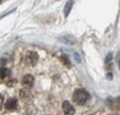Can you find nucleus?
I'll return each instance as SVG.
<instances>
[{"mask_svg":"<svg viewBox=\"0 0 120 115\" xmlns=\"http://www.w3.org/2000/svg\"><path fill=\"white\" fill-rule=\"evenodd\" d=\"M90 99V94L83 89H77L73 93V101L77 105H85Z\"/></svg>","mask_w":120,"mask_h":115,"instance_id":"nucleus-1","label":"nucleus"},{"mask_svg":"<svg viewBox=\"0 0 120 115\" xmlns=\"http://www.w3.org/2000/svg\"><path fill=\"white\" fill-rule=\"evenodd\" d=\"M38 54L35 52V51H29L28 53L26 54V57H25V61L28 65H31V66H34L36 65V63L38 61Z\"/></svg>","mask_w":120,"mask_h":115,"instance_id":"nucleus-2","label":"nucleus"},{"mask_svg":"<svg viewBox=\"0 0 120 115\" xmlns=\"http://www.w3.org/2000/svg\"><path fill=\"white\" fill-rule=\"evenodd\" d=\"M62 109L65 115H73L74 114V108L68 101H64L62 104Z\"/></svg>","mask_w":120,"mask_h":115,"instance_id":"nucleus-3","label":"nucleus"},{"mask_svg":"<svg viewBox=\"0 0 120 115\" xmlns=\"http://www.w3.org/2000/svg\"><path fill=\"white\" fill-rule=\"evenodd\" d=\"M17 107V100L15 98H9L5 103V108L7 110H15Z\"/></svg>","mask_w":120,"mask_h":115,"instance_id":"nucleus-4","label":"nucleus"},{"mask_svg":"<svg viewBox=\"0 0 120 115\" xmlns=\"http://www.w3.org/2000/svg\"><path fill=\"white\" fill-rule=\"evenodd\" d=\"M22 84L26 87H32L34 84V77L32 74H26L22 78Z\"/></svg>","mask_w":120,"mask_h":115,"instance_id":"nucleus-5","label":"nucleus"},{"mask_svg":"<svg viewBox=\"0 0 120 115\" xmlns=\"http://www.w3.org/2000/svg\"><path fill=\"white\" fill-rule=\"evenodd\" d=\"M72 5H73V0H69V1L66 3V5H65V7H64V14H65V16H68V14H69V12H70Z\"/></svg>","mask_w":120,"mask_h":115,"instance_id":"nucleus-6","label":"nucleus"},{"mask_svg":"<svg viewBox=\"0 0 120 115\" xmlns=\"http://www.w3.org/2000/svg\"><path fill=\"white\" fill-rule=\"evenodd\" d=\"M10 74V70L6 67H4V66H2L1 67V80H3L4 77H6L7 75Z\"/></svg>","mask_w":120,"mask_h":115,"instance_id":"nucleus-7","label":"nucleus"},{"mask_svg":"<svg viewBox=\"0 0 120 115\" xmlns=\"http://www.w3.org/2000/svg\"><path fill=\"white\" fill-rule=\"evenodd\" d=\"M60 60H61L66 66H70V61H69V59H68V57L66 55H62L61 57H60Z\"/></svg>","mask_w":120,"mask_h":115,"instance_id":"nucleus-8","label":"nucleus"},{"mask_svg":"<svg viewBox=\"0 0 120 115\" xmlns=\"http://www.w3.org/2000/svg\"><path fill=\"white\" fill-rule=\"evenodd\" d=\"M117 62L119 63V66H120V52L117 54Z\"/></svg>","mask_w":120,"mask_h":115,"instance_id":"nucleus-9","label":"nucleus"},{"mask_svg":"<svg viewBox=\"0 0 120 115\" xmlns=\"http://www.w3.org/2000/svg\"><path fill=\"white\" fill-rule=\"evenodd\" d=\"M74 56H75V58H76V61H80V60H79V55H76V53H74Z\"/></svg>","mask_w":120,"mask_h":115,"instance_id":"nucleus-10","label":"nucleus"}]
</instances>
